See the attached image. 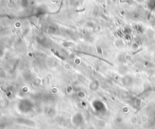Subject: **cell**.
<instances>
[{
  "mask_svg": "<svg viewBox=\"0 0 155 129\" xmlns=\"http://www.w3.org/2000/svg\"><path fill=\"white\" fill-rule=\"evenodd\" d=\"M147 7L151 11H155V0H148Z\"/></svg>",
  "mask_w": 155,
  "mask_h": 129,
  "instance_id": "1",
  "label": "cell"
},
{
  "mask_svg": "<svg viewBox=\"0 0 155 129\" xmlns=\"http://www.w3.org/2000/svg\"><path fill=\"white\" fill-rule=\"evenodd\" d=\"M3 54H4V49L1 45H0V57H2L3 56Z\"/></svg>",
  "mask_w": 155,
  "mask_h": 129,
  "instance_id": "2",
  "label": "cell"
}]
</instances>
